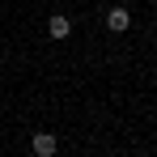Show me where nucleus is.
<instances>
[{"instance_id": "nucleus-1", "label": "nucleus", "mask_w": 157, "mask_h": 157, "mask_svg": "<svg viewBox=\"0 0 157 157\" xmlns=\"http://www.w3.org/2000/svg\"><path fill=\"white\" fill-rule=\"evenodd\" d=\"M30 153H34V157H55V153H59L55 132H34V136H30Z\"/></svg>"}, {"instance_id": "nucleus-2", "label": "nucleus", "mask_w": 157, "mask_h": 157, "mask_svg": "<svg viewBox=\"0 0 157 157\" xmlns=\"http://www.w3.org/2000/svg\"><path fill=\"white\" fill-rule=\"evenodd\" d=\"M106 30H110V34H123V30H132V13L123 9V4H110V9H106Z\"/></svg>"}, {"instance_id": "nucleus-3", "label": "nucleus", "mask_w": 157, "mask_h": 157, "mask_svg": "<svg viewBox=\"0 0 157 157\" xmlns=\"http://www.w3.org/2000/svg\"><path fill=\"white\" fill-rule=\"evenodd\" d=\"M47 34H51L55 43H64V38L72 34V17H68V13H51V17H47Z\"/></svg>"}, {"instance_id": "nucleus-4", "label": "nucleus", "mask_w": 157, "mask_h": 157, "mask_svg": "<svg viewBox=\"0 0 157 157\" xmlns=\"http://www.w3.org/2000/svg\"><path fill=\"white\" fill-rule=\"evenodd\" d=\"M149 4H157V0H149Z\"/></svg>"}]
</instances>
